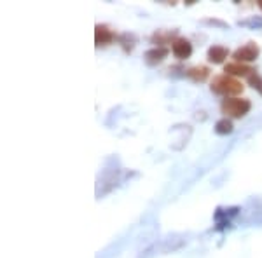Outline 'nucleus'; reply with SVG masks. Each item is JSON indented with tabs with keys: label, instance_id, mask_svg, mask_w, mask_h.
Returning <instances> with one entry per match:
<instances>
[{
	"label": "nucleus",
	"instance_id": "15",
	"mask_svg": "<svg viewBox=\"0 0 262 258\" xmlns=\"http://www.w3.org/2000/svg\"><path fill=\"white\" fill-rule=\"evenodd\" d=\"M259 7H260V9H262V0H259Z\"/></svg>",
	"mask_w": 262,
	"mask_h": 258
},
{
	"label": "nucleus",
	"instance_id": "1",
	"mask_svg": "<svg viewBox=\"0 0 262 258\" xmlns=\"http://www.w3.org/2000/svg\"><path fill=\"white\" fill-rule=\"evenodd\" d=\"M212 91L215 95L226 96V98H234L236 95L243 92V84L239 80H236L231 75H219V77L213 79L212 82Z\"/></svg>",
	"mask_w": 262,
	"mask_h": 258
},
{
	"label": "nucleus",
	"instance_id": "14",
	"mask_svg": "<svg viewBox=\"0 0 262 258\" xmlns=\"http://www.w3.org/2000/svg\"><path fill=\"white\" fill-rule=\"evenodd\" d=\"M206 23H210V25H219V27H222V28H226V27H227L226 23H222V21H219V19H208Z\"/></svg>",
	"mask_w": 262,
	"mask_h": 258
},
{
	"label": "nucleus",
	"instance_id": "2",
	"mask_svg": "<svg viewBox=\"0 0 262 258\" xmlns=\"http://www.w3.org/2000/svg\"><path fill=\"white\" fill-rule=\"evenodd\" d=\"M252 108V103L245 98H226L221 103V110L222 113L229 117H234V119H242V117L247 115Z\"/></svg>",
	"mask_w": 262,
	"mask_h": 258
},
{
	"label": "nucleus",
	"instance_id": "13",
	"mask_svg": "<svg viewBox=\"0 0 262 258\" xmlns=\"http://www.w3.org/2000/svg\"><path fill=\"white\" fill-rule=\"evenodd\" d=\"M239 25H245V27H253V28H262V19H247V21H239Z\"/></svg>",
	"mask_w": 262,
	"mask_h": 258
},
{
	"label": "nucleus",
	"instance_id": "7",
	"mask_svg": "<svg viewBox=\"0 0 262 258\" xmlns=\"http://www.w3.org/2000/svg\"><path fill=\"white\" fill-rule=\"evenodd\" d=\"M168 53H170V51L166 48H152L145 53V63L149 66L158 65V63H161L164 58L168 56Z\"/></svg>",
	"mask_w": 262,
	"mask_h": 258
},
{
	"label": "nucleus",
	"instance_id": "8",
	"mask_svg": "<svg viewBox=\"0 0 262 258\" xmlns=\"http://www.w3.org/2000/svg\"><path fill=\"white\" fill-rule=\"evenodd\" d=\"M229 56V49L224 48V45H212L208 49V61L213 65H221L226 61V58Z\"/></svg>",
	"mask_w": 262,
	"mask_h": 258
},
{
	"label": "nucleus",
	"instance_id": "4",
	"mask_svg": "<svg viewBox=\"0 0 262 258\" xmlns=\"http://www.w3.org/2000/svg\"><path fill=\"white\" fill-rule=\"evenodd\" d=\"M171 53H173V56L179 58V60H187L192 54V44L187 39L179 37V39H175L171 42Z\"/></svg>",
	"mask_w": 262,
	"mask_h": 258
},
{
	"label": "nucleus",
	"instance_id": "9",
	"mask_svg": "<svg viewBox=\"0 0 262 258\" xmlns=\"http://www.w3.org/2000/svg\"><path fill=\"white\" fill-rule=\"evenodd\" d=\"M185 75H187L191 80H194V82H205V80L208 79V75H210V70H208V66L198 65V66L189 68L187 72H185Z\"/></svg>",
	"mask_w": 262,
	"mask_h": 258
},
{
	"label": "nucleus",
	"instance_id": "10",
	"mask_svg": "<svg viewBox=\"0 0 262 258\" xmlns=\"http://www.w3.org/2000/svg\"><path fill=\"white\" fill-rule=\"evenodd\" d=\"M232 131H234V126H232V122L227 117L217 121V124H215V133L217 134H231Z\"/></svg>",
	"mask_w": 262,
	"mask_h": 258
},
{
	"label": "nucleus",
	"instance_id": "6",
	"mask_svg": "<svg viewBox=\"0 0 262 258\" xmlns=\"http://www.w3.org/2000/svg\"><path fill=\"white\" fill-rule=\"evenodd\" d=\"M114 39H116V35H114V32L111 28L105 27V25H96V28H95L96 45H107V44H111Z\"/></svg>",
	"mask_w": 262,
	"mask_h": 258
},
{
	"label": "nucleus",
	"instance_id": "12",
	"mask_svg": "<svg viewBox=\"0 0 262 258\" xmlns=\"http://www.w3.org/2000/svg\"><path fill=\"white\" fill-rule=\"evenodd\" d=\"M247 80H248V84H250L253 89H255V91L262 96V77H260V75H259V74H253V75H250V77H248Z\"/></svg>",
	"mask_w": 262,
	"mask_h": 258
},
{
	"label": "nucleus",
	"instance_id": "5",
	"mask_svg": "<svg viewBox=\"0 0 262 258\" xmlns=\"http://www.w3.org/2000/svg\"><path fill=\"white\" fill-rule=\"evenodd\" d=\"M224 72L226 75H231V77H250V75L255 74V70L252 66L245 65V63H238V61H232V63H227L224 66Z\"/></svg>",
	"mask_w": 262,
	"mask_h": 258
},
{
	"label": "nucleus",
	"instance_id": "3",
	"mask_svg": "<svg viewBox=\"0 0 262 258\" xmlns=\"http://www.w3.org/2000/svg\"><path fill=\"white\" fill-rule=\"evenodd\" d=\"M260 54V48L255 44V42H248V44L242 45V48H238L232 53V58H234V61L238 63H250V61H255L257 58H259Z\"/></svg>",
	"mask_w": 262,
	"mask_h": 258
},
{
	"label": "nucleus",
	"instance_id": "11",
	"mask_svg": "<svg viewBox=\"0 0 262 258\" xmlns=\"http://www.w3.org/2000/svg\"><path fill=\"white\" fill-rule=\"evenodd\" d=\"M173 35H175V32H156L152 35V42L156 44V48H164L163 44H166Z\"/></svg>",
	"mask_w": 262,
	"mask_h": 258
}]
</instances>
